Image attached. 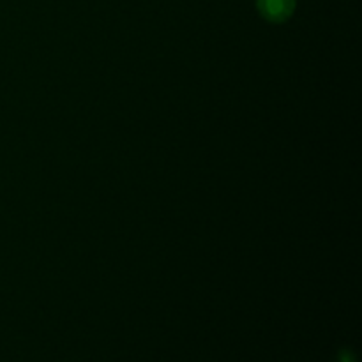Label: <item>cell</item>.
Segmentation results:
<instances>
[{"label": "cell", "mask_w": 362, "mask_h": 362, "mask_svg": "<svg viewBox=\"0 0 362 362\" xmlns=\"http://www.w3.org/2000/svg\"><path fill=\"white\" fill-rule=\"evenodd\" d=\"M258 11L269 21H285L296 9V0H257Z\"/></svg>", "instance_id": "obj_1"}, {"label": "cell", "mask_w": 362, "mask_h": 362, "mask_svg": "<svg viewBox=\"0 0 362 362\" xmlns=\"http://www.w3.org/2000/svg\"><path fill=\"white\" fill-rule=\"evenodd\" d=\"M341 362H354V357L350 356V354H343V357H341Z\"/></svg>", "instance_id": "obj_2"}]
</instances>
